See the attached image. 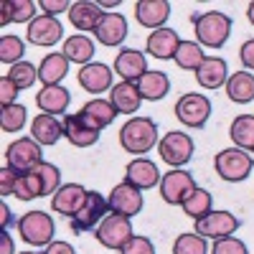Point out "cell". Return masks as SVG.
<instances>
[{
	"mask_svg": "<svg viewBox=\"0 0 254 254\" xmlns=\"http://www.w3.org/2000/svg\"><path fill=\"white\" fill-rule=\"evenodd\" d=\"M120 145L132 155L150 153L158 145V125L150 117H130L120 130Z\"/></svg>",
	"mask_w": 254,
	"mask_h": 254,
	"instance_id": "1",
	"label": "cell"
},
{
	"mask_svg": "<svg viewBox=\"0 0 254 254\" xmlns=\"http://www.w3.org/2000/svg\"><path fill=\"white\" fill-rule=\"evenodd\" d=\"M193 20V31H196V38H198V46H206V49H221L226 41H229V33H231V18L221 10H206V13H198L190 18Z\"/></svg>",
	"mask_w": 254,
	"mask_h": 254,
	"instance_id": "2",
	"label": "cell"
},
{
	"mask_svg": "<svg viewBox=\"0 0 254 254\" xmlns=\"http://www.w3.org/2000/svg\"><path fill=\"white\" fill-rule=\"evenodd\" d=\"M18 234L31 247H49L56 234V224L46 211H28L18 221Z\"/></svg>",
	"mask_w": 254,
	"mask_h": 254,
	"instance_id": "3",
	"label": "cell"
},
{
	"mask_svg": "<svg viewBox=\"0 0 254 254\" xmlns=\"http://www.w3.org/2000/svg\"><path fill=\"white\" fill-rule=\"evenodd\" d=\"M214 168H216L219 178H224L226 183H239L249 178L252 168H254V158L247 150H242V147H226V150L216 153Z\"/></svg>",
	"mask_w": 254,
	"mask_h": 254,
	"instance_id": "4",
	"label": "cell"
},
{
	"mask_svg": "<svg viewBox=\"0 0 254 254\" xmlns=\"http://www.w3.org/2000/svg\"><path fill=\"white\" fill-rule=\"evenodd\" d=\"M41 163H44V153H41V145L33 137H18L5 147V165L18 176L31 173Z\"/></svg>",
	"mask_w": 254,
	"mask_h": 254,
	"instance_id": "5",
	"label": "cell"
},
{
	"mask_svg": "<svg viewBox=\"0 0 254 254\" xmlns=\"http://www.w3.org/2000/svg\"><path fill=\"white\" fill-rule=\"evenodd\" d=\"M94 237H97V242L102 247L120 252L127 242L135 237L132 221L127 219V216H120V214H107V216L102 219V224L94 229Z\"/></svg>",
	"mask_w": 254,
	"mask_h": 254,
	"instance_id": "6",
	"label": "cell"
},
{
	"mask_svg": "<svg viewBox=\"0 0 254 254\" xmlns=\"http://www.w3.org/2000/svg\"><path fill=\"white\" fill-rule=\"evenodd\" d=\"M196 188L198 186H196L193 176L188 171H183V168H171V171L160 178V196L171 206H183L186 198L193 193Z\"/></svg>",
	"mask_w": 254,
	"mask_h": 254,
	"instance_id": "7",
	"label": "cell"
},
{
	"mask_svg": "<svg viewBox=\"0 0 254 254\" xmlns=\"http://www.w3.org/2000/svg\"><path fill=\"white\" fill-rule=\"evenodd\" d=\"M158 153L163 158V163H168L171 168H183L196 153V145H193V137L186 135V132H168L160 142H158Z\"/></svg>",
	"mask_w": 254,
	"mask_h": 254,
	"instance_id": "8",
	"label": "cell"
},
{
	"mask_svg": "<svg viewBox=\"0 0 254 254\" xmlns=\"http://www.w3.org/2000/svg\"><path fill=\"white\" fill-rule=\"evenodd\" d=\"M176 117L178 122H183L190 130H201V127L208 122L211 117V102L206 94H183L178 102H176Z\"/></svg>",
	"mask_w": 254,
	"mask_h": 254,
	"instance_id": "9",
	"label": "cell"
},
{
	"mask_svg": "<svg viewBox=\"0 0 254 254\" xmlns=\"http://www.w3.org/2000/svg\"><path fill=\"white\" fill-rule=\"evenodd\" d=\"M107 211H110V201L104 198L102 193H97V190H89L87 203L79 208L76 216H71V231L84 234V231L97 229L102 224V219L107 216Z\"/></svg>",
	"mask_w": 254,
	"mask_h": 254,
	"instance_id": "10",
	"label": "cell"
},
{
	"mask_svg": "<svg viewBox=\"0 0 254 254\" xmlns=\"http://www.w3.org/2000/svg\"><path fill=\"white\" fill-rule=\"evenodd\" d=\"M237 229H239V219L231 211H211V214L196 221V234H201L203 239H214V242L234 237Z\"/></svg>",
	"mask_w": 254,
	"mask_h": 254,
	"instance_id": "11",
	"label": "cell"
},
{
	"mask_svg": "<svg viewBox=\"0 0 254 254\" xmlns=\"http://www.w3.org/2000/svg\"><path fill=\"white\" fill-rule=\"evenodd\" d=\"M107 201H110V214H120V216H127V219L137 216L142 211V203H145L142 193L127 181H122V183H117L112 188V193H110Z\"/></svg>",
	"mask_w": 254,
	"mask_h": 254,
	"instance_id": "12",
	"label": "cell"
},
{
	"mask_svg": "<svg viewBox=\"0 0 254 254\" xmlns=\"http://www.w3.org/2000/svg\"><path fill=\"white\" fill-rule=\"evenodd\" d=\"M112 69L107 64H99V61H92L87 66H81L76 79H79V87L89 94H102V92H110L115 84H112Z\"/></svg>",
	"mask_w": 254,
	"mask_h": 254,
	"instance_id": "13",
	"label": "cell"
},
{
	"mask_svg": "<svg viewBox=\"0 0 254 254\" xmlns=\"http://www.w3.org/2000/svg\"><path fill=\"white\" fill-rule=\"evenodd\" d=\"M87 196H89V190L79 186V183H66V186H61L54 198H51V208L56 211V214L61 216H76L79 214V208L87 203Z\"/></svg>",
	"mask_w": 254,
	"mask_h": 254,
	"instance_id": "14",
	"label": "cell"
},
{
	"mask_svg": "<svg viewBox=\"0 0 254 254\" xmlns=\"http://www.w3.org/2000/svg\"><path fill=\"white\" fill-rule=\"evenodd\" d=\"M61 36H64V28L51 15H38L33 23H28V31H26L28 44L31 46H44V49H51L54 44H59Z\"/></svg>",
	"mask_w": 254,
	"mask_h": 254,
	"instance_id": "15",
	"label": "cell"
},
{
	"mask_svg": "<svg viewBox=\"0 0 254 254\" xmlns=\"http://www.w3.org/2000/svg\"><path fill=\"white\" fill-rule=\"evenodd\" d=\"M171 18V3L168 0H137L135 3V20L142 28H165V20Z\"/></svg>",
	"mask_w": 254,
	"mask_h": 254,
	"instance_id": "16",
	"label": "cell"
},
{
	"mask_svg": "<svg viewBox=\"0 0 254 254\" xmlns=\"http://www.w3.org/2000/svg\"><path fill=\"white\" fill-rule=\"evenodd\" d=\"M28 183H31V190H33V198H44V196H51L61 188V173L59 168L51 165V163H41L38 168H33L31 173H26Z\"/></svg>",
	"mask_w": 254,
	"mask_h": 254,
	"instance_id": "17",
	"label": "cell"
},
{
	"mask_svg": "<svg viewBox=\"0 0 254 254\" xmlns=\"http://www.w3.org/2000/svg\"><path fill=\"white\" fill-rule=\"evenodd\" d=\"M125 181L127 183H132L137 190H150L155 186H160V171H158V165L153 160H147V158H135L130 160V165H127V171H125Z\"/></svg>",
	"mask_w": 254,
	"mask_h": 254,
	"instance_id": "18",
	"label": "cell"
},
{
	"mask_svg": "<svg viewBox=\"0 0 254 254\" xmlns=\"http://www.w3.org/2000/svg\"><path fill=\"white\" fill-rule=\"evenodd\" d=\"M94 38L102 46H122V41L127 38V18L122 13H104L102 23L94 31Z\"/></svg>",
	"mask_w": 254,
	"mask_h": 254,
	"instance_id": "19",
	"label": "cell"
},
{
	"mask_svg": "<svg viewBox=\"0 0 254 254\" xmlns=\"http://www.w3.org/2000/svg\"><path fill=\"white\" fill-rule=\"evenodd\" d=\"M79 115L84 117V122H87L92 130L102 132L104 127H110V125L115 122V117H117L120 112L115 110V104H112L110 99H89V102L79 110Z\"/></svg>",
	"mask_w": 254,
	"mask_h": 254,
	"instance_id": "20",
	"label": "cell"
},
{
	"mask_svg": "<svg viewBox=\"0 0 254 254\" xmlns=\"http://www.w3.org/2000/svg\"><path fill=\"white\" fill-rule=\"evenodd\" d=\"M64 137H66L74 147H92L97 140H99V132L92 130V127L84 122V117L79 112H69V115H64Z\"/></svg>",
	"mask_w": 254,
	"mask_h": 254,
	"instance_id": "21",
	"label": "cell"
},
{
	"mask_svg": "<svg viewBox=\"0 0 254 254\" xmlns=\"http://www.w3.org/2000/svg\"><path fill=\"white\" fill-rule=\"evenodd\" d=\"M147 71V59L137 49H122L115 59V74H120L122 81H137Z\"/></svg>",
	"mask_w": 254,
	"mask_h": 254,
	"instance_id": "22",
	"label": "cell"
},
{
	"mask_svg": "<svg viewBox=\"0 0 254 254\" xmlns=\"http://www.w3.org/2000/svg\"><path fill=\"white\" fill-rule=\"evenodd\" d=\"M196 81H198V87H203V89L226 87V81H229L226 61L219 59V56H206L203 64L198 66V71H196Z\"/></svg>",
	"mask_w": 254,
	"mask_h": 254,
	"instance_id": "23",
	"label": "cell"
},
{
	"mask_svg": "<svg viewBox=\"0 0 254 254\" xmlns=\"http://www.w3.org/2000/svg\"><path fill=\"white\" fill-rule=\"evenodd\" d=\"M102 8L99 3H92V0H79V3H71V10H69V20L76 31H97V26L102 23Z\"/></svg>",
	"mask_w": 254,
	"mask_h": 254,
	"instance_id": "24",
	"label": "cell"
},
{
	"mask_svg": "<svg viewBox=\"0 0 254 254\" xmlns=\"http://www.w3.org/2000/svg\"><path fill=\"white\" fill-rule=\"evenodd\" d=\"M178 46H181V36H178V31H173V28H158V31H153L150 36H147V54L150 56H155V59H173L176 56V51H178Z\"/></svg>",
	"mask_w": 254,
	"mask_h": 254,
	"instance_id": "25",
	"label": "cell"
},
{
	"mask_svg": "<svg viewBox=\"0 0 254 254\" xmlns=\"http://www.w3.org/2000/svg\"><path fill=\"white\" fill-rule=\"evenodd\" d=\"M110 102L115 104V110L120 115H130L140 110V104H142V97L137 92V84L135 81H120L115 84V87L110 89Z\"/></svg>",
	"mask_w": 254,
	"mask_h": 254,
	"instance_id": "26",
	"label": "cell"
},
{
	"mask_svg": "<svg viewBox=\"0 0 254 254\" xmlns=\"http://www.w3.org/2000/svg\"><path fill=\"white\" fill-rule=\"evenodd\" d=\"M31 137L38 145H56L64 137V122H59L54 115H36L31 122Z\"/></svg>",
	"mask_w": 254,
	"mask_h": 254,
	"instance_id": "27",
	"label": "cell"
},
{
	"mask_svg": "<svg viewBox=\"0 0 254 254\" xmlns=\"http://www.w3.org/2000/svg\"><path fill=\"white\" fill-rule=\"evenodd\" d=\"M69 102H71V94H69V89H64L61 84H59V87H44L36 94L38 110L44 115H54V117L61 115V112H66Z\"/></svg>",
	"mask_w": 254,
	"mask_h": 254,
	"instance_id": "28",
	"label": "cell"
},
{
	"mask_svg": "<svg viewBox=\"0 0 254 254\" xmlns=\"http://www.w3.org/2000/svg\"><path fill=\"white\" fill-rule=\"evenodd\" d=\"M135 84H137L140 97L147 99V102H158V99H163L168 92H171V79H168V74L165 71H155V69L142 74Z\"/></svg>",
	"mask_w": 254,
	"mask_h": 254,
	"instance_id": "29",
	"label": "cell"
},
{
	"mask_svg": "<svg viewBox=\"0 0 254 254\" xmlns=\"http://www.w3.org/2000/svg\"><path fill=\"white\" fill-rule=\"evenodd\" d=\"M66 74H69V59L59 51L44 56V61L38 66V79L44 81V87H59Z\"/></svg>",
	"mask_w": 254,
	"mask_h": 254,
	"instance_id": "30",
	"label": "cell"
},
{
	"mask_svg": "<svg viewBox=\"0 0 254 254\" xmlns=\"http://www.w3.org/2000/svg\"><path fill=\"white\" fill-rule=\"evenodd\" d=\"M64 56H66L71 64H79V66H87V64H92V56L97 54V46H94V41L89 36H84V33H76L71 38L64 41Z\"/></svg>",
	"mask_w": 254,
	"mask_h": 254,
	"instance_id": "31",
	"label": "cell"
},
{
	"mask_svg": "<svg viewBox=\"0 0 254 254\" xmlns=\"http://www.w3.org/2000/svg\"><path fill=\"white\" fill-rule=\"evenodd\" d=\"M226 97L234 104H249L254 99V74L252 71H234L226 81Z\"/></svg>",
	"mask_w": 254,
	"mask_h": 254,
	"instance_id": "32",
	"label": "cell"
},
{
	"mask_svg": "<svg viewBox=\"0 0 254 254\" xmlns=\"http://www.w3.org/2000/svg\"><path fill=\"white\" fill-rule=\"evenodd\" d=\"M36 3L33 0H5L3 3V26L8 23H33L36 15Z\"/></svg>",
	"mask_w": 254,
	"mask_h": 254,
	"instance_id": "33",
	"label": "cell"
},
{
	"mask_svg": "<svg viewBox=\"0 0 254 254\" xmlns=\"http://www.w3.org/2000/svg\"><path fill=\"white\" fill-rule=\"evenodd\" d=\"M229 137L234 140V147L252 153L254 150V115H239L229 127Z\"/></svg>",
	"mask_w": 254,
	"mask_h": 254,
	"instance_id": "34",
	"label": "cell"
},
{
	"mask_svg": "<svg viewBox=\"0 0 254 254\" xmlns=\"http://www.w3.org/2000/svg\"><path fill=\"white\" fill-rule=\"evenodd\" d=\"M206 54H203V46L193 44V41H181V46L173 56L176 66L183 69V71H198V66L203 64Z\"/></svg>",
	"mask_w": 254,
	"mask_h": 254,
	"instance_id": "35",
	"label": "cell"
},
{
	"mask_svg": "<svg viewBox=\"0 0 254 254\" xmlns=\"http://www.w3.org/2000/svg\"><path fill=\"white\" fill-rule=\"evenodd\" d=\"M181 208H183V214H186L188 219L198 221V219H203L206 214H211V193H208L206 188H196L193 193L186 198V203H183Z\"/></svg>",
	"mask_w": 254,
	"mask_h": 254,
	"instance_id": "36",
	"label": "cell"
},
{
	"mask_svg": "<svg viewBox=\"0 0 254 254\" xmlns=\"http://www.w3.org/2000/svg\"><path fill=\"white\" fill-rule=\"evenodd\" d=\"M28 122V110L23 104H10V107L0 110V127L3 132H20Z\"/></svg>",
	"mask_w": 254,
	"mask_h": 254,
	"instance_id": "37",
	"label": "cell"
},
{
	"mask_svg": "<svg viewBox=\"0 0 254 254\" xmlns=\"http://www.w3.org/2000/svg\"><path fill=\"white\" fill-rule=\"evenodd\" d=\"M23 54H26L23 38H18V36H3L0 38V61L3 64L15 66V64L23 61Z\"/></svg>",
	"mask_w": 254,
	"mask_h": 254,
	"instance_id": "38",
	"label": "cell"
},
{
	"mask_svg": "<svg viewBox=\"0 0 254 254\" xmlns=\"http://www.w3.org/2000/svg\"><path fill=\"white\" fill-rule=\"evenodd\" d=\"M173 254H208V244L201 234H178L173 242Z\"/></svg>",
	"mask_w": 254,
	"mask_h": 254,
	"instance_id": "39",
	"label": "cell"
},
{
	"mask_svg": "<svg viewBox=\"0 0 254 254\" xmlns=\"http://www.w3.org/2000/svg\"><path fill=\"white\" fill-rule=\"evenodd\" d=\"M5 76L15 84L18 89H31L36 84V79H38V69L31 61H20V64H15V66H10V71Z\"/></svg>",
	"mask_w": 254,
	"mask_h": 254,
	"instance_id": "40",
	"label": "cell"
},
{
	"mask_svg": "<svg viewBox=\"0 0 254 254\" xmlns=\"http://www.w3.org/2000/svg\"><path fill=\"white\" fill-rule=\"evenodd\" d=\"M211 254H249L247 244L237 237H226V239H216L211 247Z\"/></svg>",
	"mask_w": 254,
	"mask_h": 254,
	"instance_id": "41",
	"label": "cell"
},
{
	"mask_svg": "<svg viewBox=\"0 0 254 254\" xmlns=\"http://www.w3.org/2000/svg\"><path fill=\"white\" fill-rule=\"evenodd\" d=\"M120 254H155V244L147 237H132L120 249Z\"/></svg>",
	"mask_w": 254,
	"mask_h": 254,
	"instance_id": "42",
	"label": "cell"
},
{
	"mask_svg": "<svg viewBox=\"0 0 254 254\" xmlns=\"http://www.w3.org/2000/svg\"><path fill=\"white\" fill-rule=\"evenodd\" d=\"M18 92H20V89L15 87V84H13L8 76L0 79V104H3V107H10V104H15Z\"/></svg>",
	"mask_w": 254,
	"mask_h": 254,
	"instance_id": "43",
	"label": "cell"
},
{
	"mask_svg": "<svg viewBox=\"0 0 254 254\" xmlns=\"http://www.w3.org/2000/svg\"><path fill=\"white\" fill-rule=\"evenodd\" d=\"M38 8L44 10V15L56 18L61 10H66V13H69V10H71V3H69V0H41Z\"/></svg>",
	"mask_w": 254,
	"mask_h": 254,
	"instance_id": "44",
	"label": "cell"
},
{
	"mask_svg": "<svg viewBox=\"0 0 254 254\" xmlns=\"http://www.w3.org/2000/svg\"><path fill=\"white\" fill-rule=\"evenodd\" d=\"M15 183H18V173L10 171L5 165L3 171H0V193L8 196V193H15Z\"/></svg>",
	"mask_w": 254,
	"mask_h": 254,
	"instance_id": "45",
	"label": "cell"
},
{
	"mask_svg": "<svg viewBox=\"0 0 254 254\" xmlns=\"http://www.w3.org/2000/svg\"><path fill=\"white\" fill-rule=\"evenodd\" d=\"M239 59L244 64V71H254V38L244 41L239 49Z\"/></svg>",
	"mask_w": 254,
	"mask_h": 254,
	"instance_id": "46",
	"label": "cell"
},
{
	"mask_svg": "<svg viewBox=\"0 0 254 254\" xmlns=\"http://www.w3.org/2000/svg\"><path fill=\"white\" fill-rule=\"evenodd\" d=\"M44 254H76V249L69 242H51Z\"/></svg>",
	"mask_w": 254,
	"mask_h": 254,
	"instance_id": "47",
	"label": "cell"
},
{
	"mask_svg": "<svg viewBox=\"0 0 254 254\" xmlns=\"http://www.w3.org/2000/svg\"><path fill=\"white\" fill-rule=\"evenodd\" d=\"M0 221H3V231H8V226L13 224V211L8 208V203H0Z\"/></svg>",
	"mask_w": 254,
	"mask_h": 254,
	"instance_id": "48",
	"label": "cell"
},
{
	"mask_svg": "<svg viewBox=\"0 0 254 254\" xmlns=\"http://www.w3.org/2000/svg\"><path fill=\"white\" fill-rule=\"evenodd\" d=\"M0 254H13V239H10L8 231L0 234Z\"/></svg>",
	"mask_w": 254,
	"mask_h": 254,
	"instance_id": "49",
	"label": "cell"
},
{
	"mask_svg": "<svg viewBox=\"0 0 254 254\" xmlns=\"http://www.w3.org/2000/svg\"><path fill=\"white\" fill-rule=\"evenodd\" d=\"M120 0H104V3H99V8H117Z\"/></svg>",
	"mask_w": 254,
	"mask_h": 254,
	"instance_id": "50",
	"label": "cell"
},
{
	"mask_svg": "<svg viewBox=\"0 0 254 254\" xmlns=\"http://www.w3.org/2000/svg\"><path fill=\"white\" fill-rule=\"evenodd\" d=\"M247 18H249V23L254 26V3H249V5H247Z\"/></svg>",
	"mask_w": 254,
	"mask_h": 254,
	"instance_id": "51",
	"label": "cell"
},
{
	"mask_svg": "<svg viewBox=\"0 0 254 254\" xmlns=\"http://www.w3.org/2000/svg\"><path fill=\"white\" fill-rule=\"evenodd\" d=\"M23 254H44V252H23Z\"/></svg>",
	"mask_w": 254,
	"mask_h": 254,
	"instance_id": "52",
	"label": "cell"
},
{
	"mask_svg": "<svg viewBox=\"0 0 254 254\" xmlns=\"http://www.w3.org/2000/svg\"><path fill=\"white\" fill-rule=\"evenodd\" d=\"M252 153H254V150H252ZM252 158H254V155H252Z\"/></svg>",
	"mask_w": 254,
	"mask_h": 254,
	"instance_id": "53",
	"label": "cell"
}]
</instances>
